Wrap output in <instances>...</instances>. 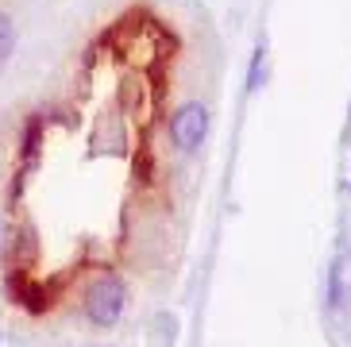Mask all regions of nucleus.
Listing matches in <instances>:
<instances>
[{
    "label": "nucleus",
    "mask_w": 351,
    "mask_h": 347,
    "mask_svg": "<svg viewBox=\"0 0 351 347\" xmlns=\"http://www.w3.org/2000/svg\"><path fill=\"white\" fill-rule=\"evenodd\" d=\"M128 301H132V286H128L124 278L120 274H101L82 289L77 309H82V320L89 328L108 332V328H116L120 320H124Z\"/></svg>",
    "instance_id": "nucleus-1"
},
{
    "label": "nucleus",
    "mask_w": 351,
    "mask_h": 347,
    "mask_svg": "<svg viewBox=\"0 0 351 347\" xmlns=\"http://www.w3.org/2000/svg\"><path fill=\"white\" fill-rule=\"evenodd\" d=\"M208 132H213V112H208V104L201 97H182L174 104V112H170V139L174 147L186 158H193L201 147H205Z\"/></svg>",
    "instance_id": "nucleus-2"
},
{
    "label": "nucleus",
    "mask_w": 351,
    "mask_h": 347,
    "mask_svg": "<svg viewBox=\"0 0 351 347\" xmlns=\"http://www.w3.org/2000/svg\"><path fill=\"white\" fill-rule=\"evenodd\" d=\"M340 274H343V263H332V274H328V301H332V305H340V301H343Z\"/></svg>",
    "instance_id": "nucleus-3"
},
{
    "label": "nucleus",
    "mask_w": 351,
    "mask_h": 347,
    "mask_svg": "<svg viewBox=\"0 0 351 347\" xmlns=\"http://www.w3.org/2000/svg\"><path fill=\"white\" fill-rule=\"evenodd\" d=\"M247 85H251V89H258V85H263V51L255 54V62H251V77H247Z\"/></svg>",
    "instance_id": "nucleus-4"
}]
</instances>
